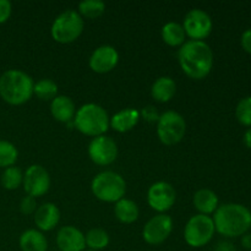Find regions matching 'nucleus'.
<instances>
[{"label": "nucleus", "instance_id": "1", "mask_svg": "<svg viewBox=\"0 0 251 251\" xmlns=\"http://www.w3.org/2000/svg\"><path fill=\"white\" fill-rule=\"evenodd\" d=\"M178 61L186 76L203 80L213 68V51L205 41H186L179 48Z\"/></svg>", "mask_w": 251, "mask_h": 251}, {"label": "nucleus", "instance_id": "2", "mask_svg": "<svg viewBox=\"0 0 251 251\" xmlns=\"http://www.w3.org/2000/svg\"><path fill=\"white\" fill-rule=\"evenodd\" d=\"M216 232L227 238L242 237L251 228V211L242 203H223L213 213Z\"/></svg>", "mask_w": 251, "mask_h": 251}, {"label": "nucleus", "instance_id": "3", "mask_svg": "<svg viewBox=\"0 0 251 251\" xmlns=\"http://www.w3.org/2000/svg\"><path fill=\"white\" fill-rule=\"evenodd\" d=\"M34 82L27 73L10 69L0 76V97L11 105L25 104L33 96Z\"/></svg>", "mask_w": 251, "mask_h": 251}, {"label": "nucleus", "instance_id": "4", "mask_svg": "<svg viewBox=\"0 0 251 251\" xmlns=\"http://www.w3.org/2000/svg\"><path fill=\"white\" fill-rule=\"evenodd\" d=\"M110 118L107 110L96 103H86L76 110L74 125L81 134L97 137L104 135L109 129Z\"/></svg>", "mask_w": 251, "mask_h": 251}, {"label": "nucleus", "instance_id": "5", "mask_svg": "<svg viewBox=\"0 0 251 251\" xmlns=\"http://www.w3.org/2000/svg\"><path fill=\"white\" fill-rule=\"evenodd\" d=\"M92 194L103 202L115 203L122 200L126 193L125 179L112 171L100 172L91 183Z\"/></svg>", "mask_w": 251, "mask_h": 251}, {"label": "nucleus", "instance_id": "6", "mask_svg": "<svg viewBox=\"0 0 251 251\" xmlns=\"http://www.w3.org/2000/svg\"><path fill=\"white\" fill-rule=\"evenodd\" d=\"M85 22L76 10L68 9L59 14L51 24L50 34L58 43L69 44L82 34Z\"/></svg>", "mask_w": 251, "mask_h": 251}, {"label": "nucleus", "instance_id": "7", "mask_svg": "<svg viewBox=\"0 0 251 251\" xmlns=\"http://www.w3.org/2000/svg\"><path fill=\"white\" fill-rule=\"evenodd\" d=\"M216 233L215 223L210 216L198 215L193 216L184 228V240L191 248H203L212 240Z\"/></svg>", "mask_w": 251, "mask_h": 251}, {"label": "nucleus", "instance_id": "8", "mask_svg": "<svg viewBox=\"0 0 251 251\" xmlns=\"http://www.w3.org/2000/svg\"><path fill=\"white\" fill-rule=\"evenodd\" d=\"M186 122L183 115L174 110H167L159 115L157 122V136L166 146H173L184 139Z\"/></svg>", "mask_w": 251, "mask_h": 251}, {"label": "nucleus", "instance_id": "9", "mask_svg": "<svg viewBox=\"0 0 251 251\" xmlns=\"http://www.w3.org/2000/svg\"><path fill=\"white\" fill-rule=\"evenodd\" d=\"M183 28L190 41H203L212 32L213 22L206 11L193 9L184 17Z\"/></svg>", "mask_w": 251, "mask_h": 251}, {"label": "nucleus", "instance_id": "10", "mask_svg": "<svg viewBox=\"0 0 251 251\" xmlns=\"http://www.w3.org/2000/svg\"><path fill=\"white\" fill-rule=\"evenodd\" d=\"M173 230V220L166 213L153 216L145 225L142 229V238L149 245H161L166 242Z\"/></svg>", "mask_w": 251, "mask_h": 251}, {"label": "nucleus", "instance_id": "11", "mask_svg": "<svg viewBox=\"0 0 251 251\" xmlns=\"http://www.w3.org/2000/svg\"><path fill=\"white\" fill-rule=\"evenodd\" d=\"M50 176L48 171L41 164H32L24 173V185L25 191L28 196L37 199L46 195L50 188Z\"/></svg>", "mask_w": 251, "mask_h": 251}, {"label": "nucleus", "instance_id": "12", "mask_svg": "<svg viewBox=\"0 0 251 251\" xmlns=\"http://www.w3.org/2000/svg\"><path fill=\"white\" fill-rule=\"evenodd\" d=\"M176 191L172 184L167 181H156L147 191V202L152 210L158 213H166L174 206Z\"/></svg>", "mask_w": 251, "mask_h": 251}, {"label": "nucleus", "instance_id": "13", "mask_svg": "<svg viewBox=\"0 0 251 251\" xmlns=\"http://www.w3.org/2000/svg\"><path fill=\"white\" fill-rule=\"evenodd\" d=\"M88 156L97 166H109L118 157V145L112 137L100 135L93 137L88 145Z\"/></svg>", "mask_w": 251, "mask_h": 251}, {"label": "nucleus", "instance_id": "14", "mask_svg": "<svg viewBox=\"0 0 251 251\" xmlns=\"http://www.w3.org/2000/svg\"><path fill=\"white\" fill-rule=\"evenodd\" d=\"M118 63H119V53L114 47L109 44L95 49L88 60L91 70L97 74L110 73L113 69H115Z\"/></svg>", "mask_w": 251, "mask_h": 251}, {"label": "nucleus", "instance_id": "15", "mask_svg": "<svg viewBox=\"0 0 251 251\" xmlns=\"http://www.w3.org/2000/svg\"><path fill=\"white\" fill-rule=\"evenodd\" d=\"M56 245L60 251H85V234L74 226H64L56 233Z\"/></svg>", "mask_w": 251, "mask_h": 251}, {"label": "nucleus", "instance_id": "16", "mask_svg": "<svg viewBox=\"0 0 251 251\" xmlns=\"http://www.w3.org/2000/svg\"><path fill=\"white\" fill-rule=\"evenodd\" d=\"M34 225L41 232H50L60 221V210L53 202H46L38 206L33 215Z\"/></svg>", "mask_w": 251, "mask_h": 251}, {"label": "nucleus", "instance_id": "17", "mask_svg": "<svg viewBox=\"0 0 251 251\" xmlns=\"http://www.w3.org/2000/svg\"><path fill=\"white\" fill-rule=\"evenodd\" d=\"M50 113L56 122L69 123L71 120H74V118H75V103L68 96L58 95L50 102Z\"/></svg>", "mask_w": 251, "mask_h": 251}, {"label": "nucleus", "instance_id": "18", "mask_svg": "<svg viewBox=\"0 0 251 251\" xmlns=\"http://www.w3.org/2000/svg\"><path fill=\"white\" fill-rule=\"evenodd\" d=\"M140 118H141V115H140L139 110L134 109V108H126V109L115 113L110 118L109 125L114 131L127 132L136 126Z\"/></svg>", "mask_w": 251, "mask_h": 251}, {"label": "nucleus", "instance_id": "19", "mask_svg": "<svg viewBox=\"0 0 251 251\" xmlns=\"http://www.w3.org/2000/svg\"><path fill=\"white\" fill-rule=\"evenodd\" d=\"M193 203L196 210L199 211V213L210 216L216 212V210L220 206L218 205L220 200H218L217 194L211 189H200L194 195Z\"/></svg>", "mask_w": 251, "mask_h": 251}, {"label": "nucleus", "instance_id": "20", "mask_svg": "<svg viewBox=\"0 0 251 251\" xmlns=\"http://www.w3.org/2000/svg\"><path fill=\"white\" fill-rule=\"evenodd\" d=\"M176 92V83L169 76H161L157 78L151 87V96L159 103H167L174 97Z\"/></svg>", "mask_w": 251, "mask_h": 251}, {"label": "nucleus", "instance_id": "21", "mask_svg": "<svg viewBox=\"0 0 251 251\" xmlns=\"http://www.w3.org/2000/svg\"><path fill=\"white\" fill-rule=\"evenodd\" d=\"M19 245L21 251H48L46 235L37 229H27L20 235Z\"/></svg>", "mask_w": 251, "mask_h": 251}, {"label": "nucleus", "instance_id": "22", "mask_svg": "<svg viewBox=\"0 0 251 251\" xmlns=\"http://www.w3.org/2000/svg\"><path fill=\"white\" fill-rule=\"evenodd\" d=\"M114 215L119 222L124 223V225H131V223L136 222L140 216L139 206L135 201L123 198L122 200L115 202Z\"/></svg>", "mask_w": 251, "mask_h": 251}, {"label": "nucleus", "instance_id": "23", "mask_svg": "<svg viewBox=\"0 0 251 251\" xmlns=\"http://www.w3.org/2000/svg\"><path fill=\"white\" fill-rule=\"evenodd\" d=\"M161 36L164 43L168 44L169 47H179L180 48L186 42V34L183 28V25L178 24V22H167L162 27Z\"/></svg>", "mask_w": 251, "mask_h": 251}, {"label": "nucleus", "instance_id": "24", "mask_svg": "<svg viewBox=\"0 0 251 251\" xmlns=\"http://www.w3.org/2000/svg\"><path fill=\"white\" fill-rule=\"evenodd\" d=\"M86 239V248L90 250L100 251L109 245L110 238L107 230L102 228H92L85 235Z\"/></svg>", "mask_w": 251, "mask_h": 251}, {"label": "nucleus", "instance_id": "25", "mask_svg": "<svg viewBox=\"0 0 251 251\" xmlns=\"http://www.w3.org/2000/svg\"><path fill=\"white\" fill-rule=\"evenodd\" d=\"M33 95L44 102H51L58 96V85L50 78H42L34 83Z\"/></svg>", "mask_w": 251, "mask_h": 251}, {"label": "nucleus", "instance_id": "26", "mask_svg": "<svg viewBox=\"0 0 251 251\" xmlns=\"http://www.w3.org/2000/svg\"><path fill=\"white\" fill-rule=\"evenodd\" d=\"M0 180H1V185L4 189H6V190H16L24 181V173L17 167H9V168L4 169Z\"/></svg>", "mask_w": 251, "mask_h": 251}, {"label": "nucleus", "instance_id": "27", "mask_svg": "<svg viewBox=\"0 0 251 251\" xmlns=\"http://www.w3.org/2000/svg\"><path fill=\"white\" fill-rule=\"evenodd\" d=\"M19 151L12 142L0 140V168H9L16 163Z\"/></svg>", "mask_w": 251, "mask_h": 251}, {"label": "nucleus", "instance_id": "28", "mask_svg": "<svg viewBox=\"0 0 251 251\" xmlns=\"http://www.w3.org/2000/svg\"><path fill=\"white\" fill-rule=\"evenodd\" d=\"M105 11V4L102 0H83L78 4V14L87 19H97Z\"/></svg>", "mask_w": 251, "mask_h": 251}, {"label": "nucleus", "instance_id": "29", "mask_svg": "<svg viewBox=\"0 0 251 251\" xmlns=\"http://www.w3.org/2000/svg\"><path fill=\"white\" fill-rule=\"evenodd\" d=\"M235 117L240 124L251 127V96L239 100L235 108Z\"/></svg>", "mask_w": 251, "mask_h": 251}, {"label": "nucleus", "instance_id": "30", "mask_svg": "<svg viewBox=\"0 0 251 251\" xmlns=\"http://www.w3.org/2000/svg\"><path fill=\"white\" fill-rule=\"evenodd\" d=\"M37 210V201L36 199L32 198V196H25L24 199H22L21 203H20V211H21L24 215L28 216V215H32L34 212H36Z\"/></svg>", "mask_w": 251, "mask_h": 251}, {"label": "nucleus", "instance_id": "31", "mask_svg": "<svg viewBox=\"0 0 251 251\" xmlns=\"http://www.w3.org/2000/svg\"><path fill=\"white\" fill-rule=\"evenodd\" d=\"M140 115H141L145 120H147V122H150V123L156 122L157 123L158 122L159 115L161 114H159L158 110H157L153 105H147V107H145L144 109L140 112Z\"/></svg>", "mask_w": 251, "mask_h": 251}, {"label": "nucleus", "instance_id": "32", "mask_svg": "<svg viewBox=\"0 0 251 251\" xmlns=\"http://www.w3.org/2000/svg\"><path fill=\"white\" fill-rule=\"evenodd\" d=\"M12 12V5L9 0H0V24H4L10 19Z\"/></svg>", "mask_w": 251, "mask_h": 251}, {"label": "nucleus", "instance_id": "33", "mask_svg": "<svg viewBox=\"0 0 251 251\" xmlns=\"http://www.w3.org/2000/svg\"><path fill=\"white\" fill-rule=\"evenodd\" d=\"M240 43H242L243 49H244L247 53L251 54V28L247 29L245 32H243L242 39H240Z\"/></svg>", "mask_w": 251, "mask_h": 251}, {"label": "nucleus", "instance_id": "34", "mask_svg": "<svg viewBox=\"0 0 251 251\" xmlns=\"http://www.w3.org/2000/svg\"><path fill=\"white\" fill-rule=\"evenodd\" d=\"M235 248L229 242H221L216 247V251H234Z\"/></svg>", "mask_w": 251, "mask_h": 251}, {"label": "nucleus", "instance_id": "35", "mask_svg": "<svg viewBox=\"0 0 251 251\" xmlns=\"http://www.w3.org/2000/svg\"><path fill=\"white\" fill-rule=\"evenodd\" d=\"M242 247L247 250H251V233H245L244 235H242Z\"/></svg>", "mask_w": 251, "mask_h": 251}, {"label": "nucleus", "instance_id": "36", "mask_svg": "<svg viewBox=\"0 0 251 251\" xmlns=\"http://www.w3.org/2000/svg\"><path fill=\"white\" fill-rule=\"evenodd\" d=\"M243 141H244L245 146H247L248 149L251 150V127H249V129L245 131L244 137H243Z\"/></svg>", "mask_w": 251, "mask_h": 251}, {"label": "nucleus", "instance_id": "37", "mask_svg": "<svg viewBox=\"0 0 251 251\" xmlns=\"http://www.w3.org/2000/svg\"><path fill=\"white\" fill-rule=\"evenodd\" d=\"M85 251H95V250H90V249H87V250H85Z\"/></svg>", "mask_w": 251, "mask_h": 251}, {"label": "nucleus", "instance_id": "38", "mask_svg": "<svg viewBox=\"0 0 251 251\" xmlns=\"http://www.w3.org/2000/svg\"><path fill=\"white\" fill-rule=\"evenodd\" d=\"M234 251H237V250H234Z\"/></svg>", "mask_w": 251, "mask_h": 251}]
</instances>
